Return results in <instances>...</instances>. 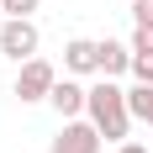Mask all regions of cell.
Segmentation results:
<instances>
[{
    "label": "cell",
    "instance_id": "8fae6325",
    "mask_svg": "<svg viewBox=\"0 0 153 153\" xmlns=\"http://www.w3.org/2000/svg\"><path fill=\"white\" fill-rule=\"evenodd\" d=\"M132 21L137 27H153V0H132Z\"/></svg>",
    "mask_w": 153,
    "mask_h": 153
},
{
    "label": "cell",
    "instance_id": "52a82bcc",
    "mask_svg": "<svg viewBox=\"0 0 153 153\" xmlns=\"http://www.w3.org/2000/svg\"><path fill=\"white\" fill-rule=\"evenodd\" d=\"M100 74L106 79H116V74H127L132 69V42H116V37H100Z\"/></svg>",
    "mask_w": 153,
    "mask_h": 153
},
{
    "label": "cell",
    "instance_id": "3957f363",
    "mask_svg": "<svg viewBox=\"0 0 153 153\" xmlns=\"http://www.w3.org/2000/svg\"><path fill=\"white\" fill-rule=\"evenodd\" d=\"M53 85H58V69L48 58H27L21 74H16V100H21V106H27V100H48Z\"/></svg>",
    "mask_w": 153,
    "mask_h": 153
},
{
    "label": "cell",
    "instance_id": "30bf717a",
    "mask_svg": "<svg viewBox=\"0 0 153 153\" xmlns=\"http://www.w3.org/2000/svg\"><path fill=\"white\" fill-rule=\"evenodd\" d=\"M37 5H42V0H0V11H5V16H32Z\"/></svg>",
    "mask_w": 153,
    "mask_h": 153
},
{
    "label": "cell",
    "instance_id": "ba28073f",
    "mask_svg": "<svg viewBox=\"0 0 153 153\" xmlns=\"http://www.w3.org/2000/svg\"><path fill=\"white\" fill-rule=\"evenodd\" d=\"M127 106H132V116H137V122H153V85H132V90H127Z\"/></svg>",
    "mask_w": 153,
    "mask_h": 153
},
{
    "label": "cell",
    "instance_id": "7a4b0ae2",
    "mask_svg": "<svg viewBox=\"0 0 153 153\" xmlns=\"http://www.w3.org/2000/svg\"><path fill=\"white\" fill-rule=\"evenodd\" d=\"M37 48H42L37 21H32V16H5V27H0V53L11 63H27V58H37Z\"/></svg>",
    "mask_w": 153,
    "mask_h": 153
},
{
    "label": "cell",
    "instance_id": "7c38bea8",
    "mask_svg": "<svg viewBox=\"0 0 153 153\" xmlns=\"http://www.w3.org/2000/svg\"><path fill=\"white\" fill-rule=\"evenodd\" d=\"M132 53H153V27H137V32H132Z\"/></svg>",
    "mask_w": 153,
    "mask_h": 153
},
{
    "label": "cell",
    "instance_id": "6da1fadb",
    "mask_svg": "<svg viewBox=\"0 0 153 153\" xmlns=\"http://www.w3.org/2000/svg\"><path fill=\"white\" fill-rule=\"evenodd\" d=\"M85 116L100 127V137H106V143H127L132 106H127V90L116 85V79H106V74H100V79L90 85V106H85Z\"/></svg>",
    "mask_w": 153,
    "mask_h": 153
},
{
    "label": "cell",
    "instance_id": "9c48e42d",
    "mask_svg": "<svg viewBox=\"0 0 153 153\" xmlns=\"http://www.w3.org/2000/svg\"><path fill=\"white\" fill-rule=\"evenodd\" d=\"M132 74L143 85H153V53H132Z\"/></svg>",
    "mask_w": 153,
    "mask_h": 153
},
{
    "label": "cell",
    "instance_id": "8992f818",
    "mask_svg": "<svg viewBox=\"0 0 153 153\" xmlns=\"http://www.w3.org/2000/svg\"><path fill=\"white\" fill-rule=\"evenodd\" d=\"M63 69L69 74H100V48L90 37H69L63 42Z\"/></svg>",
    "mask_w": 153,
    "mask_h": 153
},
{
    "label": "cell",
    "instance_id": "277c9868",
    "mask_svg": "<svg viewBox=\"0 0 153 153\" xmlns=\"http://www.w3.org/2000/svg\"><path fill=\"white\" fill-rule=\"evenodd\" d=\"M48 153H100V127L90 116H74V122L58 127V137L48 143Z\"/></svg>",
    "mask_w": 153,
    "mask_h": 153
},
{
    "label": "cell",
    "instance_id": "4fadbf2b",
    "mask_svg": "<svg viewBox=\"0 0 153 153\" xmlns=\"http://www.w3.org/2000/svg\"><path fill=\"white\" fill-rule=\"evenodd\" d=\"M116 153H148V148H143V143H122Z\"/></svg>",
    "mask_w": 153,
    "mask_h": 153
},
{
    "label": "cell",
    "instance_id": "5b68a950",
    "mask_svg": "<svg viewBox=\"0 0 153 153\" xmlns=\"http://www.w3.org/2000/svg\"><path fill=\"white\" fill-rule=\"evenodd\" d=\"M48 106L58 111L63 122H74V116H85V106H90V85H79V79H58L53 95H48Z\"/></svg>",
    "mask_w": 153,
    "mask_h": 153
}]
</instances>
